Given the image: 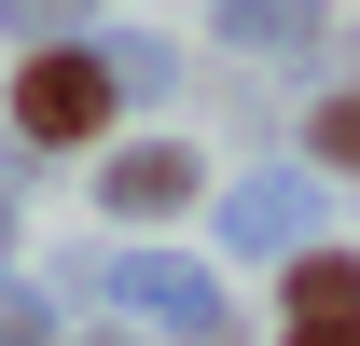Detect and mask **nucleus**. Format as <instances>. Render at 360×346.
Returning a JSON list of instances; mask_svg holds the SVG:
<instances>
[{
	"mask_svg": "<svg viewBox=\"0 0 360 346\" xmlns=\"http://www.w3.org/2000/svg\"><path fill=\"white\" fill-rule=\"evenodd\" d=\"M14 111H28V139H97L111 125V70H97V56H42V70L14 84Z\"/></svg>",
	"mask_w": 360,
	"mask_h": 346,
	"instance_id": "nucleus-1",
	"label": "nucleus"
},
{
	"mask_svg": "<svg viewBox=\"0 0 360 346\" xmlns=\"http://www.w3.org/2000/svg\"><path fill=\"white\" fill-rule=\"evenodd\" d=\"M291 346H360V263L347 250L291 263Z\"/></svg>",
	"mask_w": 360,
	"mask_h": 346,
	"instance_id": "nucleus-2",
	"label": "nucleus"
},
{
	"mask_svg": "<svg viewBox=\"0 0 360 346\" xmlns=\"http://www.w3.org/2000/svg\"><path fill=\"white\" fill-rule=\"evenodd\" d=\"M194 194V153H125L111 167V208H180Z\"/></svg>",
	"mask_w": 360,
	"mask_h": 346,
	"instance_id": "nucleus-3",
	"label": "nucleus"
},
{
	"mask_svg": "<svg viewBox=\"0 0 360 346\" xmlns=\"http://www.w3.org/2000/svg\"><path fill=\"white\" fill-rule=\"evenodd\" d=\"M291 14L319 28V0H236V28H250V42H291Z\"/></svg>",
	"mask_w": 360,
	"mask_h": 346,
	"instance_id": "nucleus-4",
	"label": "nucleus"
},
{
	"mask_svg": "<svg viewBox=\"0 0 360 346\" xmlns=\"http://www.w3.org/2000/svg\"><path fill=\"white\" fill-rule=\"evenodd\" d=\"M319 153H333V167H360V97H333V111H319Z\"/></svg>",
	"mask_w": 360,
	"mask_h": 346,
	"instance_id": "nucleus-5",
	"label": "nucleus"
},
{
	"mask_svg": "<svg viewBox=\"0 0 360 346\" xmlns=\"http://www.w3.org/2000/svg\"><path fill=\"white\" fill-rule=\"evenodd\" d=\"M0 346H42V305H14V291H0Z\"/></svg>",
	"mask_w": 360,
	"mask_h": 346,
	"instance_id": "nucleus-6",
	"label": "nucleus"
},
{
	"mask_svg": "<svg viewBox=\"0 0 360 346\" xmlns=\"http://www.w3.org/2000/svg\"><path fill=\"white\" fill-rule=\"evenodd\" d=\"M0 14H14V28H56V14H84V0H0Z\"/></svg>",
	"mask_w": 360,
	"mask_h": 346,
	"instance_id": "nucleus-7",
	"label": "nucleus"
}]
</instances>
